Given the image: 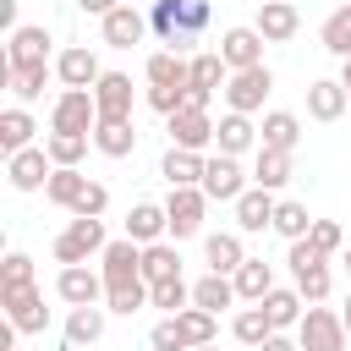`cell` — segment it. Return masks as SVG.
Returning <instances> with one entry per match:
<instances>
[{
	"instance_id": "ba28073f",
	"label": "cell",
	"mask_w": 351,
	"mask_h": 351,
	"mask_svg": "<svg viewBox=\"0 0 351 351\" xmlns=\"http://www.w3.org/2000/svg\"><path fill=\"white\" fill-rule=\"evenodd\" d=\"M165 214H170V236H176V241L197 236V230H203V214H208V197H203V186H170V197H165Z\"/></svg>"
},
{
	"instance_id": "1f68e13d",
	"label": "cell",
	"mask_w": 351,
	"mask_h": 351,
	"mask_svg": "<svg viewBox=\"0 0 351 351\" xmlns=\"http://www.w3.org/2000/svg\"><path fill=\"white\" fill-rule=\"evenodd\" d=\"M263 313H269V324L285 335V329H296V324H302L307 302H302V291H296V285H291V291H285V285H274V291L263 296Z\"/></svg>"
},
{
	"instance_id": "ffe728a7",
	"label": "cell",
	"mask_w": 351,
	"mask_h": 351,
	"mask_svg": "<svg viewBox=\"0 0 351 351\" xmlns=\"http://www.w3.org/2000/svg\"><path fill=\"white\" fill-rule=\"evenodd\" d=\"M214 148H219V154H230V159H241L247 148H258V126H252V115L225 110V115L214 121Z\"/></svg>"
},
{
	"instance_id": "7a4b0ae2",
	"label": "cell",
	"mask_w": 351,
	"mask_h": 351,
	"mask_svg": "<svg viewBox=\"0 0 351 351\" xmlns=\"http://www.w3.org/2000/svg\"><path fill=\"white\" fill-rule=\"evenodd\" d=\"M285 263H291V280H296V291H302V302L307 307H318L329 291H335V274H329V258L313 247V241H291V252H285Z\"/></svg>"
},
{
	"instance_id": "7dc6e473",
	"label": "cell",
	"mask_w": 351,
	"mask_h": 351,
	"mask_svg": "<svg viewBox=\"0 0 351 351\" xmlns=\"http://www.w3.org/2000/svg\"><path fill=\"white\" fill-rule=\"evenodd\" d=\"M307 241L324 252V258H335L340 247H346V230H340V219H313V230H307Z\"/></svg>"
},
{
	"instance_id": "91938a15",
	"label": "cell",
	"mask_w": 351,
	"mask_h": 351,
	"mask_svg": "<svg viewBox=\"0 0 351 351\" xmlns=\"http://www.w3.org/2000/svg\"><path fill=\"white\" fill-rule=\"evenodd\" d=\"M258 5H274V0H258Z\"/></svg>"
},
{
	"instance_id": "5b68a950",
	"label": "cell",
	"mask_w": 351,
	"mask_h": 351,
	"mask_svg": "<svg viewBox=\"0 0 351 351\" xmlns=\"http://www.w3.org/2000/svg\"><path fill=\"white\" fill-rule=\"evenodd\" d=\"M296 340H302V351H346V318L340 313H329V307H307L302 313V324H296Z\"/></svg>"
},
{
	"instance_id": "8d00e7d4",
	"label": "cell",
	"mask_w": 351,
	"mask_h": 351,
	"mask_svg": "<svg viewBox=\"0 0 351 351\" xmlns=\"http://www.w3.org/2000/svg\"><path fill=\"white\" fill-rule=\"evenodd\" d=\"M104 313L110 307H71L66 313V346H93L104 335Z\"/></svg>"
},
{
	"instance_id": "44dd1931",
	"label": "cell",
	"mask_w": 351,
	"mask_h": 351,
	"mask_svg": "<svg viewBox=\"0 0 351 351\" xmlns=\"http://www.w3.org/2000/svg\"><path fill=\"white\" fill-rule=\"evenodd\" d=\"M143 77H148V88H186L192 82V60L176 55V49H154L143 60Z\"/></svg>"
},
{
	"instance_id": "9a60e30c",
	"label": "cell",
	"mask_w": 351,
	"mask_h": 351,
	"mask_svg": "<svg viewBox=\"0 0 351 351\" xmlns=\"http://www.w3.org/2000/svg\"><path fill=\"white\" fill-rule=\"evenodd\" d=\"M230 208H236V230H241V236H258V230H274V208H280V197L263 192V186H247Z\"/></svg>"
},
{
	"instance_id": "d6a6232c",
	"label": "cell",
	"mask_w": 351,
	"mask_h": 351,
	"mask_svg": "<svg viewBox=\"0 0 351 351\" xmlns=\"http://www.w3.org/2000/svg\"><path fill=\"white\" fill-rule=\"evenodd\" d=\"M93 148H99L104 159H126V154L137 148V126H132V121H99V126H93Z\"/></svg>"
},
{
	"instance_id": "603a6c76",
	"label": "cell",
	"mask_w": 351,
	"mask_h": 351,
	"mask_svg": "<svg viewBox=\"0 0 351 351\" xmlns=\"http://www.w3.org/2000/svg\"><path fill=\"white\" fill-rule=\"evenodd\" d=\"M126 236H132L137 247L165 241V236H170V214H165V203H132V214H126Z\"/></svg>"
},
{
	"instance_id": "6125c7cd",
	"label": "cell",
	"mask_w": 351,
	"mask_h": 351,
	"mask_svg": "<svg viewBox=\"0 0 351 351\" xmlns=\"http://www.w3.org/2000/svg\"><path fill=\"white\" fill-rule=\"evenodd\" d=\"M340 5H351V0H340Z\"/></svg>"
},
{
	"instance_id": "8992f818",
	"label": "cell",
	"mask_w": 351,
	"mask_h": 351,
	"mask_svg": "<svg viewBox=\"0 0 351 351\" xmlns=\"http://www.w3.org/2000/svg\"><path fill=\"white\" fill-rule=\"evenodd\" d=\"M247 186H252V176L241 170V159L208 154V170H203V197H208V203H236Z\"/></svg>"
},
{
	"instance_id": "f1b7e54d",
	"label": "cell",
	"mask_w": 351,
	"mask_h": 351,
	"mask_svg": "<svg viewBox=\"0 0 351 351\" xmlns=\"http://www.w3.org/2000/svg\"><path fill=\"white\" fill-rule=\"evenodd\" d=\"M44 77H49V66H11V60H0V82L11 88L16 104H33L44 93Z\"/></svg>"
},
{
	"instance_id": "ee69618b",
	"label": "cell",
	"mask_w": 351,
	"mask_h": 351,
	"mask_svg": "<svg viewBox=\"0 0 351 351\" xmlns=\"http://www.w3.org/2000/svg\"><path fill=\"white\" fill-rule=\"evenodd\" d=\"M274 230H280L285 241H307V230H313V214H307V203H291V197H280V208H274Z\"/></svg>"
},
{
	"instance_id": "e0dca14e",
	"label": "cell",
	"mask_w": 351,
	"mask_h": 351,
	"mask_svg": "<svg viewBox=\"0 0 351 351\" xmlns=\"http://www.w3.org/2000/svg\"><path fill=\"white\" fill-rule=\"evenodd\" d=\"M55 77H60L66 88H99L104 66H99V55H93L88 44H71V49L55 55Z\"/></svg>"
},
{
	"instance_id": "d6986e66",
	"label": "cell",
	"mask_w": 351,
	"mask_h": 351,
	"mask_svg": "<svg viewBox=\"0 0 351 351\" xmlns=\"http://www.w3.org/2000/svg\"><path fill=\"white\" fill-rule=\"evenodd\" d=\"M5 60L11 66H49V27H38V22L16 27L5 38Z\"/></svg>"
},
{
	"instance_id": "f5cc1de1",
	"label": "cell",
	"mask_w": 351,
	"mask_h": 351,
	"mask_svg": "<svg viewBox=\"0 0 351 351\" xmlns=\"http://www.w3.org/2000/svg\"><path fill=\"white\" fill-rule=\"evenodd\" d=\"M115 5H121V0H77V11H88V16H99V22H104Z\"/></svg>"
},
{
	"instance_id": "816d5d0a",
	"label": "cell",
	"mask_w": 351,
	"mask_h": 351,
	"mask_svg": "<svg viewBox=\"0 0 351 351\" xmlns=\"http://www.w3.org/2000/svg\"><path fill=\"white\" fill-rule=\"evenodd\" d=\"M258 351H302V340H296V335H280V329H274V335H269V340H263Z\"/></svg>"
},
{
	"instance_id": "4316f807",
	"label": "cell",
	"mask_w": 351,
	"mask_h": 351,
	"mask_svg": "<svg viewBox=\"0 0 351 351\" xmlns=\"http://www.w3.org/2000/svg\"><path fill=\"white\" fill-rule=\"evenodd\" d=\"M33 132H38V121L27 115V104L0 110V148H5V159H11V154H22V148H33Z\"/></svg>"
},
{
	"instance_id": "681fc988",
	"label": "cell",
	"mask_w": 351,
	"mask_h": 351,
	"mask_svg": "<svg viewBox=\"0 0 351 351\" xmlns=\"http://www.w3.org/2000/svg\"><path fill=\"white\" fill-rule=\"evenodd\" d=\"M148 346H154V351H186V340H181V324H176V318H159V324L148 329Z\"/></svg>"
},
{
	"instance_id": "b9f144b4",
	"label": "cell",
	"mask_w": 351,
	"mask_h": 351,
	"mask_svg": "<svg viewBox=\"0 0 351 351\" xmlns=\"http://www.w3.org/2000/svg\"><path fill=\"white\" fill-rule=\"evenodd\" d=\"M82 192H88V176H82V170H55V176H49V186H44V197H49L55 208H66V214L77 208V197H82Z\"/></svg>"
},
{
	"instance_id": "9c48e42d",
	"label": "cell",
	"mask_w": 351,
	"mask_h": 351,
	"mask_svg": "<svg viewBox=\"0 0 351 351\" xmlns=\"http://www.w3.org/2000/svg\"><path fill=\"white\" fill-rule=\"evenodd\" d=\"M269 88H274V71H269V66H252V71H230V82H225V104H230L236 115H252V110H263Z\"/></svg>"
},
{
	"instance_id": "d4e9b609",
	"label": "cell",
	"mask_w": 351,
	"mask_h": 351,
	"mask_svg": "<svg viewBox=\"0 0 351 351\" xmlns=\"http://www.w3.org/2000/svg\"><path fill=\"white\" fill-rule=\"evenodd\" d=\"M296 143H302V115H291V110H269L263 126H258V148L296 154Z\"/></svg>"
},
{
	"instance_id": "7402d4cb",
	"label": "cell",
	"mask_w": 351,
	"mask_h": 351,
	"mask_svg": "<svg viewBox=\"0 0 351 351\" xmlns=\"http://www.w3.org/2000/svg\"><path fill=\"white\" fill-rule=\"evenodd\" d=\"M351 110V99H346V88H340V77H318V82H307V115L313 121H340Z\"/></svg>"
},
{
	"instance_id": "836d02e7",
	"label": "cell",
	"mask_w": 351,
	"mask_h": 351,
	"mask_svg": "<svg viewBox=\"0 0 351 351\" xmlns=\"http://www.w3.org/2000/svg\"><path fill=\"white\" fill-rule=\"evenodd\" d=\"M88 143H93V137H82V132H49V137H44V154H49L55 170H77L82 154H88Z\"/></svg>"
},
{
	"instance_id": "4fadbf2b",
	"label": "cell",
	"mask_w": 351,
	"mask_h": 351,
	"mask_svg": "<svg viewBox=\"0 0 351 351\" xmlns=\"http://www.w3.org/2000/svg\"><path fill=\"white\" fill-rule=\"evenodd\" d=\"M99 27H104V44H110V49H132V44H143V38L154 33V27H148V11H137L132 0H121Z\"/></svg>"
},
{
	"instance_id": "f546056e",
	"label": "cell",
	"mask_w": 351,
	"mask_h": 351,
	"mask_svg": "<svg viewBox=\"0 0 351 351\" xmlns=\"http://www.w3.org/2000/svg\"><path fill=\"white\" fill-rule=\"evenodd\" d=\"M230 280H236V296L252 307V302H263V296L274 291V263H263V258H247V263H241Z\"/></svg>"
},
{
	"instance_id": "ac0fdd59",
	"label": "cell",
	"mask_w": 351,
	"mask_h": 351,
	"mask_svg": "<svg viewBox=\"0 0 351 351\" xmlns=\"http://www.w3.org/2000/svg\"><path fill=\"white\" fill-rule=\"evenodd\" d=\"M93 104H99V121H132V77L104 71L99 88H93Z\"/></svg>"
},
{
	"instance_id": "f6af8a7d",
	"label": "cell",
	"mask_w": 351,
	"mask_h": 351,
	"mask_svg": "<svg viewBox=\"0 0 351 351\" xmlns=\"http://www.w3.org/2000/svg\"><path fill=\"white\" fill-rule=\"evenodd\" d=\"M38 280H33V258L27 252H5V263H0V296H16V291H33Z\"/></svg>"
},
{
	"instance_id": "5bb4252c",
	"label": "cell",
	"mask_w": 351,
	"mask_h": 351,
	"mask_svg": "<svg viewBox=\"0 0 351 351\" xmlns=\"http://www.w3.org/2000/svg\"><path fill=\"white\" fill-rule=\"evenodd\" d=\"M263 33L258 27H225V38H219V60L230 66V71H252V66H263Z\"/></svg>"
},
{
	"instance_id": "9f6ffc18",
	"label": "cell",
	"mask_w": 351,
	"mask_h": 351,
	"mask_svg": "<svg viewBox=\"0 0 351 351\" xmlns=\"http://www.w3.org/2000/svg\"><path fill=\"white\" fill-rule=\"evenodd\" d=\"M340 318H346V335H351V296H346V307H340Z\"/></svg>"
},
{
	"instance_id": "6da1fadb",
	"label": "cell",
	"mask_w": 351,
	"mask_h": 351,
	"mask_svg": "<svg viewBox=\"0 0 351 351\" xmlns=\"http://www.w3.org/2000/svg\"><path fill=\"white\" fill-rule=\"evenodd\" d=\"M208 16H214L208 0H154V5H148V27H154L159 44L176 49V55H186V44L208 27Z\"/></svg>"
},
{
	"instance_id": "f907efd6",
	"label": "cell",
	"mask_w": 351,
	"mask_h": 351,
	"mask_svg": "<svg viewBox=\"0 0 351 351\" xmlns=\"http://www.w3.org/2000/svg\"><path fill=\"white\" fill-rule=\"evenodd\" d=\"M181 104H186V88H148V110H159L165 121H170Z\"/></svg>"
},
{
	"instance_id": "94428289",
	"label": "cell",
	"mask_w": 351,
	"mask_h": 351,
	"mask_svg": "<svg viewBox=\"0 0 351 351\" xmlns=\"http://www.w3.org/2000/svg\"><path fill=\"white\" fill-rule=\"evenodd\" d=\"M197 351H214V346H197Z\"/></svg>"
},
{
	"instance_id": "277c9868",
	"label": "cell",
	"mask_w": 351,
	"mask_h": 351,
	"mask_svg": "<svg viewBox=\"0 0 351 351\" xmlns=\"http://www.w3.org/2000/svg\"><path fill=\"white\" fill-rule=\"evenodd\" d=\"M93 126H99L93 88H66V93L49 104V132H82V137H93Z\"/></svg>"
},
{
	"instance_id": "db71d44e",
	"label": "cell",
	"mask_w": 351,
	"mask_h": 351,
	"mask_svg": "<svg viewBox=\"0 0 351 351\" xmlns=\"http://www.w3.org/2000/svg\"><path fill=\"white\" fill-rule=\"evenodd\" d=\"M0 27H5V38L22 27V22H16V0H0Z\"/></svg>"
},
{
	"instance_id": "74e56055",
	"label": "cell",
	"mask_w": 351,
	"mask_h": 351,
	"mask_svg": "<svg viewBox=\"0 0 351 351\" xmlns=\"http://www.w3.org/2000/svg\"><path fill=\"white\" fill-rule=\"evenodd\" d=\"M230 335H236L241 346H252V351H258V346H263V340L274 335V324H269V313H263V302H252V307H241V313L230 318Z\"/></svg>"
},
{
	"instance_id": "4dcf8cb0",
	"label": "cell",
	"mask_w": 351,
	"mask_h": 351,
	"mask_svg": "<svg viewBox=\"0 0 351 351\" xmlns=\"http://www.w3.org/2000/svg\"><path fill=\"white\" fill-rule=\"evenodd\" d=\"M230 302H241V296H236V280H230V274H203V280L192 285V307H203V313H214V318H219V313H225Z\"/></svg>"
},
{
	"instance_id": "680465c9",
	"label": "cell",
	"mask_w": 351,
	"mask_h": 351,
	"mask_svg": "<svg viewBox=\"0 0 351 351\" xmlns=\"http://www.w3.org/2000/svg\"><path fill=\"white\" fill-rule=\"evenodd\" d=\"M0 351H16V346H0Z\"/></svg>"
},
{
	"instance_id": "7c38bea8",
	"label": "cell",
	"mask_w": 351,
	"mask_h": 351,
	"mask_svg": "<svg viewBox=\"0 0 351 351\" xmlns=\"http://www.w3.org/2000/svg\"><path fill=\"white\" fill-rule=\"evenodd\" d=\"M49 176H55V165H49L44 143H33V148H22V154H11V159H5V181H11L16 192H44V186H49Z\"/></svg>"
},
{
	"instance_id": "83f0119b",
	"label": "cell",
	"mask_w": 351,
	"mask_h": 351,
	"mask_svg": "<svg viewBox=\"0 0 351 351\" xmlns=\"http://www.w3.org/2000/svg\"><path fill=\"white\" fill-rule=\"evenodd\" d=\"M203 170H208V154H186V148H170L159 159V176L170 186H203Z\"/></svg>"
},
{
	"instance_id": "f35d334b",
	"label": "cell",
	"mask_w": 351,
	"mask_h": 351,
	"mask_svg": "<svg viewBox=\"0 0 351 351\" xmlns=\"http://www.w3.org/2000/svg\"><path fill=\"white\" fill-rule=\"evenodd\" d=\"M318 44H324L329 55L351 60V5H335V11L324 16V27H318Z\"/></svg>"
},
{
	"instance_id": "bcb514c9",
	"label": "cell",
	"mask_w": 351,
	"mask_h": 351,
	"mask_svg": "<svg viewBox=\"0 0 351 351\" xmlns=\"http://www.w3.org/2000/svg\"><path fill=\"white\" fill-rule=\"evenodd\" d=\"M104 307L110 313H137V307H148V280H137V285H115V291H104Z\"/></svg>"
},
{
	"instance_id": "2e32d148",
	"label": "cell",
	"mask_w": 351,
	"mask_h": 351,
	"mask_svg": "<svg viewBox=\"0 0 351 351\" xmlns=\"http://www.w3.org/2000/svg\"><path fill=\"white\" fill-rule=\"evenodd\" d=\"M0 307H5V324L16 335H44V324H49V307H44V291L38 285L33 291H16V296H0Z\"/></svg>"
},
{
	"instance_id": "cb8c5ba5",
	"label": "cell",
	"mask_w": 351,
	"mask_h": 351,
	"mask_svg": "<svg viewBox=\"0 0 351 351\" xmlns=\"http://www.w3.org/2000/svg\"><path fill=\"white\" fill-rule=\"evenodd\" d=\"M203 258H208V274H236V269L247 263L241 230H214V236H203Z\"/></svg>"
},
{
	"instance_id": "8fae6325",
	"label": "cell",
	"mask_w": 351,
	"mask_h": 351,
	"mask_svg": "<svg viewBox=\"0 0 351 351\" xmlns=\"http://www.w3.org/2000/svg\"><path fill=\"white\" fill-rule=\"evenodd\" d=\"M165 132H170V148H186V154H203L208 143H214V115L208 110H176L170 121H165Z\"/></svg>"
},
{
	"instance_id": "60d3db41",
	"label": "cell",
	"mask_w": 351,
	"mask_h": 351,
	"mask_svg": "<svg viewBox=\"0 0 351 351\" xmlns=\"http://www.w3.org/2000/svg\"><path fill=\"white\" fill-rule=\"evenodd\" d=\"M176 324H181V340H186V351H197V346H214V335H219V318H214V313H203V307H186V313H176Z\"/></svg>"
},
{
	"instance_id": "d590c367",
	"label": "cell",
	"mask_w": 351,
	"mask_h": 351,
	"mask_svg": "<svg viewBox=\"0 0 351 351\" xmlns=\"http://www.w3.org/2000/svg\"><path fill=\"white\" fill-rule=\"evenodd\" d=\"M176 274H181V252H176V241H154V247H143V280H148V285L176 280Z\"/></svg>"
},
{
	"instance_id": "11a10c76",
	"label": "cell",
	"mask_w": 351,
	"mask_h": 351,
	"mask_svg": "<svg viewBox=\"0 0 351 351\" xmlns=\"http://www.w3.org/2000/svg\"><path fill=\"white\" fill-rule=\"evenodd\" d=\"M340 88H346V99H351V60H340Z\"/></svg>"
},
{
	"instance_id": "c3c4849f",
	"label": "cell",
	"mask_w": 351,
	"mask_h": 351,
	"mask_svg": "<svg viewBox=\"0 0 351 351\" xmlns=\"http://www.w3.org/2000/svg\"><path fill=\"white\" fill-rule=\"evenodd\" d=\"M104 208H110V186H104V181H88V192L77 197L71 214H77V219H104Z\"/></svg>"
},
{
	"instance_id": "ab89813d",
	"label": "cell",
	"mask_w": 351,
	"mask_h": 351,
	"mask_svg": "<svg viewBox=\"0 0 351 351\" xmlns=\"http://www.w3.org/2000/svg\"><path fill=\"white\" fill-rule=\"evenodd\" d=\"M225 82H230V66L219 60V49H197V55H192V82H186V88L214 93V88H225Z\"/></svg>"
},
{
	"instance_id": "3957f363",
	"label": "cell",
	"mask_w": 351,
	"mask_h": 351,
	"mask_svg": "<svg viewBox=\"0 0 351 351\" xmlns=\"http://www.w3.org/2000/svg\"><path fill=\"white\" fill-rule=\"evenodd\" d=\"M110 247V236H104V219H66V230L55 236V263L66 269V263H88V258H99Z\"/></svg>"
},
{
	"instance_id": "484cf974",
	"label": "cell",
	"mask_w": 351,
	"mask_h": 351,
	"mask_svg": "<svg viewBox=\"0 0 351 351\" xmlns=\"http://www.w3.org/2000/svg\"><path fill=\"white\" fill-rule=\"evenodd\" d=\"M269 44H285V38H296V27H302V11L291 5V0H274V5H258V22H252Z\"/></svg>"
},
{
	"instance_id": "6f0895ef",
	"label": "cell",
	"mask_w": 351,
	"mask_h": 351,
	"mask_svg": "<svg viewBox=\"0 0 351 351\" xmlns=\"http://www.w3.org/2000/svg\"><path fill=\"white\" fill-rule=\"evenodd\" d=\"M346 269H351V247H346Z\"/></svg>"
},
{
	"instance_id": "30bf717a",
	"label": "cell",
	"mask_w": 351,
	"mask_h": 351,
	"mask_svg": "<svg viewBox=\"0 0 351 351\" xmlns=\"http://www.w3.org/2000/svg\"><path fill=\"white\" fill-rule=\"evenodd\" d=\"M99 274H104L110 291H115V285H137V280H143V247H137L132 236L110 241V247L99 252Z\"/></svg>"
},
{
	"instance_id": "e575fe53",
	"label": "cell",
	"mask_w": 351,
	"mask_h": 351,
	"mask_svg": "<svg viewBox=\"0 0 351 351\" xmlns=\"http://www.w3.org/2000/svg\"><path fill=\"white\" fill-rule=\"evenodd\" d=\"M285 181H291V154H280V148H258V159H252V186L280 192Z\"/></svg>"
},
{
	"instance_id": "52a82bcc",
	"label": "cell",
	"mask_w": 351,
	"mask_h": 351,
	"mask_svg": "<svg viewBox=\"0 0 351 351\" xmlns=\"http://www.w3.org/2000/svg\"><path fill=\"white\" fill-rule=\"evenodd\" d=\"M104 274L99 269H88V263H66L60 274H55V296L66 302V307H99L104 302Z\"/></svg>"
},
{
	"instance_id": "7bdbcfd3",
	"label": "cell",
	"mask_w": 351,
	"mask_h": 351,
	"mask_svg": "<svg viewBox=\"0 0 351 351\" xmlns=\"http://www.w3.org/2000/svg\"><path fill=\"white\" fill-rule=\"evenodd\" d=\"M148 307H165V318H176V313L192 307V285L181 274L176 280H159V285H148Z\"/></svg>"
}]
</instances>
